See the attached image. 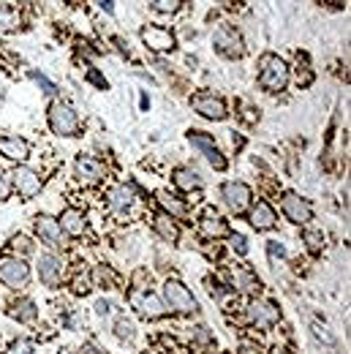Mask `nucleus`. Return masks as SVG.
Instances as JSON below:
<instances>
[{
	"label": "nucleus",
	"mask_w": 351,
	"mask_h": 354,
	"mask_svg": "<svg viewBox=\"0 0 351 354\" xmlns=\"http://www.w3.org/2000/svg\"><path fill=\"white\" fill-rule=\"evenodd\" d=\"M30 80H33L39 88H44V93H49V95H55V93H57V85H55V82H49L44 74H39V71H30Z\"/></svg>",
	"instance_id": "34"
},
{
	"label": "nucleus",
	"mask_w": 351,
	"mask_h": 354,
	"mask_svg": "<svg viewBox=\"0 0 351 354\" xmlns=\"http://www.w3.org/2000/svg\"><path fill=\"white\" fill-rule=\"evenodd\" d=\"M98 6H101L104 11H109V14L115 11V0H98Z\"/></svg>",
	"instance_id": "40"
},
{
	"label": "nucleus",
	"mask_w": 351,
	"mask_h": 354,
	"mask_svg": "<svg viewBox=\"0 0 351 354\" xmlns=\"http://www.w3.org/2000/svg\"><path fill=\"white\" fill-rule=\"evenodd\" d=\"M155 199H158V205L164 207V213H167V216H172V218H182V216L188 213V207L177 199L175 194H169V191H158V194H155Z\"/></svg>",
	"instance_id": "26"
},
{
	"label": "nucleus",
	"mask_w": 351,
	"mask_h": 354,
	"mask_svg": "<svg viewBox=\"0 0 351 354\" xmlns=\"http://www.w3.org/2000/svg\"><path fill=\"white\" fill-rule=\"evenodd\" d=\"M11 191H14V185H11V175H6V172L0 169V202H6V199L11 196Z\"/></svg>",
	"instance_id": "35"
},
{
	"label": "nucleus",
	"mask_w": 351,
	"mask_h": 354,
	"mask_svg": "<svg viewBox=\"0 0 351 354\" xmlns=\"http://www.w3.org/2000/svg\"><path fill=\"white\" fill-rule=\"evenodd\" d=\"M272 354H294V352H292L289 346H275V349H272Z\"/></svg>",
	"instance_id": "42"
},
{
	"label": "nucleus",
	"mask_w": 351,
	"mask_h": 354,
	"mask_svg": "<svg viewBox=\"0 0 351 354\" xmlns=\"http://www.w3.org/2000/svg\"><path fill=\"white\" fill-rule=\"evenodd\" d=\"M172 180H175L177 191H185V194H191V191H199V188L205 185L202 175H199L196 169H191V167H177L175 175H172Z\"/></svg>",
	"instance_id": "21"
},
{
	"label": "nucleus",
	"mask_w": 351,
	"mask_h": 354,
	"mask_svg": "<svg viewBox=\"0 0 351 354\" xmlns=\"http://www.w3.org/2000/svg\"><path fill=\"white\" fill-rule=\"evenodd\" d=\"M188 142L193 145V150H199V153L207 158V164H210L213 169H218V172L226 169V158H223V153L218 150L216 139H213L207 131H196V129H191V131H188Z\"/></svg>",
	"instance_id": "7"
},
{
	"label": "nucleus",
	"mask_w": 351,
	"mask_h": 354,
	"mask_svg": "<svg viewBox=\"0 0 351 354\" xmlns=\"http://www.w3.org/2000/svg\"><path fill=\"white\" fill-rule=\"evenodd\" d=\"M0 156L3 158H8V161H17V164H22L28 156H30V145H28V139H22V136H0Z\"/></svg>",
	"instance_id": "17"
},
{
	"label": "nucleus",
	"mask_w": 351,
	"mask_h": 354,
	"mask_svg": "<svg viewBox=\"0 0 351 354\" xmlns=\"http://www.w3.org/2000/svg\"><path fill=\"white\" fill-rule=\"evenodd\" d=\"M240 354H262V352H259V349H256L254 344H245V346L240 349Z\"/></svg>",
	"instance_id": "41"
},
{
	"label": "nucleus",
	"mask_w": 351,
	"mask_h": 354,
	"mask_svg": "<svg viewBox=\"0 0 351 354\" xmlns=\"http://www.w3.org/2000/svg\"><path fill=\"white\" fill-rule=\"evenodd\" d=\"M39 278H41L44 286H52V289L60 286L63 278H66V262L57 254H52V251L41 254V259H39Z\"/></svg>",
	"instance_id": "12"
},
{
	"label": "nucleus",
	"mask_w": 351,
	"mask_h": 354,
	"mask_svg": "<svg viewBox=\"0 0 351 354\" xmlns=\"http://www.w3.org/2000/svg\"><path fill=\"white\" fill-rule=\"evenodd\" d=\"M213 46L218 49V55L229 57V60H237L245 55V44H243V36L237 33V28L231 25H220L218 30L213 33Z\"/></svg>",
	"instance_id": "5"
},
{
	"label": "nucleus",
	"mask_w": 351,
	"mask_h": 354,
	"mask_svg": "<svg viewBox=\"0 0 351 354\" xmlns=\"http://www.w3.org/2000/svg\"><path fill=\"white\" fill-rule=\"evenodd\" d=\"M164 306H167V310L180 313V316H196L199 313V303H196L193 292L177 278H169L164 283Z\"/></svg>",
	"instance_id": "2"
},
{
	"label": "nucleus",
	"mask_w": 351,
	"mask_h": 354,
	"mask_svg": "<svg viewBox=\"0 0 351 354\" xmlns=\"http://www.w3.org/2000/svg\"><path fill=\"white\" fill-rule=\"evenodd\" d=\"M57 223H60L63 234H68V237H82V234H85V229H88L85 213H79V210H74V207L63 210V216L57 218Z\"/></svg>",
	"instance_id": "20"
},
{
	"label": "nucleus",
	"mask_w": 351,
	"mask_h": 354,
	"mask_svg": "<svg viewBox=\"0 0 351 354\" xmlns=\"http://www.w3.org/2000/svg\"><path fill=\"white\" fill-rule=\"evenodd\" d=\"M6 354H33V344L25 341V338H17V341H11V346H8Z\"/></svg>",
	"instance_id": "33"
},
{
	"label": "nucleus",
	"mask_w": 351,
	"mask_h": 354,
	"mask_svg": "<svg viewBox=\"0 0 351 354\" xmlns=\"http://www.w3.org/2000/svg\"><path fill=\"white\" fill-rule=\"evenodd\" d=\"M49 129L57 136H79V115L66 104V101H52L49 104Z\"/></svg>",
	"instance_id": "3"
},
{
	"label": "nucleus",
	"mask_w": 351,
	"mask_h": 354,
	"mask_svg": "<svg viewBox=\"0 0 351 354\" xmlns=\"http://www.w3.org/2000/svg\"><path fill=\"white\" fill-rule=\"evenodd\" d=\"M131 303H133V308L139 310L144 319H150V322H158V319L167 316V306H164L153 292H133Z\"/></svg>",
	"instance_id": "14"
},
{
	"label": "nucleus",
	"mask_w": 351,
	"mask_h": 354,
	"mask_svg": "<svg viewBox=\"0 0 351 354\" xmlns=\"http://www.w3.org/2000/svg\"><path fill=\"white\" fill-rule=\"evenodd\" d=\"M281 210H283V216H286L289 221L297 223V226H305L307 221H313V207H310V202L303 199L300 194H294V191H283V194H281Z\"/></svg>",
	"instance_id": "6"
},
{
	"label": "nucleus",
	"mask_w": 351,
	"mask_h": 354,
	"mask_svg": "<svg viewBox=\"0 0 351 354\" xmlns=\"http://www.w3.org/2000/svg\"><path fill=\"white\" fill-rule=\"evenodd\" d=\"M191 106H193V112H199L202 118H207V120H223L226 118V104H223V98H218L216 93H196V95H191Z\"/></svg>",
	"instance_id": "11"
},
{
	"label": "nucleus",
	"mask_w": 351,
	"mask_h": 354,
	"mask_svg": "<svg viewBox=\"0 0 351 354\" xmlns=\"http://www.w3.org/2000/svg\"><path fill=\"white\" fill-rule=\"evenodd\" d=\"M95 308H98V313H109V308H112V306H109V303H98Z\"/></svg>",
	"instance_id": "43"
},
{
	"label": "nucleus",
	"mask_w": 351,
	"mask_h": 354,
	"mask_svg": "<svg viewBox=\"0 0 351 354\" xmlns=\"http://www.w3.org/2000/svg\"><path fill=\"white\" fill-rule=\"evenodd\" d=\"M0 281L11 289H19L30 281V267L25 265V259L17 257H3L0 259Z\"/></svg>",
	"instance_id": "10"
},
{
	"label": "nucleus",
	"mask_w": 351,
	"mask_h": 354,
	"mask_svg": "<svg viewBox=\"0 0 351 354\" xmlns=\"http://www.w3.org/2000/svg\"><path fill=\"white\" fill-rule=\"evenodd\" d=\"M133 205H136V191H133V185L123 183V185H115V188H112V194H109V207H112V213L126 216V213L133 210Z\"/></svg>",
	"instance_id": "16"
},
{
	"label": "nucleus",
	"mask_w": 351,
	"mask_h": 354,
	"mask_svg": "<svg viewBox=\"0 0 351 354\" xmlns=\"http://www.w3.org/2000/svg\"><path fill=\"white\" fill-rule=\"evenodd\" d=\"M8 316H11V319H19V322H36L39 310H36V303H33V300L22 297V300H14V303L8 306Z\"/></svg>",
	"instance_id": "25"
},
{
	"label": "nucleus",
	"mask_w": 351,
	"mask_h": 354,
	"mask_svg": "<svg viewBox=\"0 0 351 354\" xmlns=\"http://www.w3.org/2000/svg\"><path fill=\"white\" fill-rule=\"evenodd\" d=\"M234 281H237L240 292H245V295H251V297H256V295L262 292V281H259L251 270H245V267H237V270H234Z\"/></svg>",
	"instance_id": "24"
},
{
	"label": "nucleus",
	"mask_w": 351,
	"mask_h": 354,
	"mask_svg": "<svg viewBox=\"0 0 351 354\" xmlns=\"http://www.w3.org/2000/svg\"><path fill=\"white\" fill-rule=\"evenodd\" d=\"M199 232H202L205 237H210V240H218V237H226V234H229V223L223 221L218 213L207 210V213L202 216V221H199Z\"/></svg>",
	"instance_id": "22"
},
{
	"label": "nucleus",
	"mask_w": 351,
	"mask_h": 354,
	"mask_svg": "<svg viewBox=\"0 0 351 354\" xmlns=\"http://www.w3.org/2000/svg\"><path fill=\"white\" fill-rule=\"evenodd\" d=\"M11 185L14 191L22 196V199H33L36 194H41V185H44V177L39 175L36 169L19 164L14 172H11Z\"/></svg>",
	"instance_id": "8"
},
{
	"label": "nucleus",
	"mask_w": 351,
	"mask_h": 354,
	"mask_svg": "<svg viewBox=\"0 0 351 354\" xmlns=\"http://www.w3.org/2000/svg\"><path fill=\"white\" fill-rule=\"evenodd\" d=\"M313 333H316V338L319 341H327V344H335V338L327 333V327H321V324H313Z\"/></svg>",
	"instance_id": "38"
},
{
	"label": "nucleus",
	"mask_w": 351,
	"mask_h": 354,
	"mask_svg": "<svg viewBox=\"0 0 351 354\" xmlns=\"http://www.w3.org/2000/svg\"><path fill=\"white\" fill-rule=\"evenodd\" d=\"M303 243H305V248L310 251V254H321L324 251V234L321 232H316V229H305L303 232Z\"/></svg>",
	"instance_id": "27"
},
{
	"label": "nucleus",
	"mask_w": 351,
	"mask_h": 354,
	"mask_svg": "<svg viewBox=\"0 0 351 354\" xmlns=\"http://www.w3.org/2000/svg\"><path fill=\"white\" fill-rule=\"evenodd\" d=\"M74 172H77V177L82 183L93 185V183H101L104 180V164L95 161V158H90V156H79L77 164H74Z\"/></svg>",
	"instance_id": "19"
},
{
	"label": "nucleus",
	"mask_w": 351,
	"mask_h": 354,
	"mask_svg": "<svg viewBox=\"0 0 351 354\" xmlns=\"http://www.w3.org/2000/svg\"><path fill=\"white\" fill-rule=\"evenodd\" d=\"M17 28H19V14L11 6H0V30L8 33V30H17Z\"/></svg>",
	"instance_id": "28"
},
{
	"label": "nucleus",
	"mask_w": 351,
	"mask_h": 354,
	"mask_svg": "<svg viewBox=\"0 0 351 354\" xmlns=\"http://www.w3.org/2000/svg\"><path fill=\"white\" fill-rule=\"evenodd\" d=\"M153 229H155V234H158L161 240H167V243H172V245L180 240V226H177L175 218L167 216V213H158V216L153 218Z\"/></svg>",
	"instance_id": "23"
},
{
	"label": "nucleus",
	"mask_w": 351,
	"mask_h": 354,
	"mask_svg": "<svg viewBox=\"0 0 351 354\" xmlns=\"http://www.w3.org/2000/svg\"><path fill=\"white\" fill-rule=\"evenodd\" d=\"M231 248H234L240 257H245V254H248V240H245L243 234H231Z\"/></svg>",
	"instance_id": "36"
},
{
	"label": "nucleus",
	"mask_w": 351,
	"mask_h": 354,
	"mask_svg": "<svg viewBox=\"0 0 351 354\" xmlns=\"http://www.w3.org/2000/svg\"><path fill=\"white\" fill-rule=\"evenodd\" d=\"M248 322L254 327H259V330H269V327H275L281 322V308L275 303H269V300L254 297L248 303Z\"/></svg>",
	"instance_id": "9"
},
{
	"label": "nucleus",
	"mask_w": 351,
	"mask_h": 354,
	"mask_svg": "<svg viewBox=\"0 0 351 354\" xmlns=\"http://www.w3.org/2000/svg\"><path fill=\"white\" fill-rule=\"evenodd\" d=\"M115 335L123 338V341H131L133 335H136L133 322H129V319H117V324H115Z\"/></svg>",
	"instance_id": "30"
},
{
	"label": "nucleus",
	"mask_w": 351,
	"mask_h": 354,
	"mask_svg": "<svg viewBox=\"0 0 351 354\" xmlns=\"http://www.w3.org/2000/svg\"><path fill=\"white\" fill-rule=\"evenodd\" d=\"M11 245H14V251H17V254H19V251H22V254H30V251H33V245H30L25 237H14V240H11Z\"/></svg>",
	"instance_id": "37"
},
{
	"label": "nucleus",
	"mask_w": 351,
	"mask_h": 354,
	"mask_svg": "<svg viewBox=\"0 0 351 354\" xmlns=\"http://www.w3.org/2000/svg\"><path fill=\"white\" fill-rule=\"evenodd\" d=\"M259 85L267 93H281L289 85V66L286 60H281L278 55L267 52L259 57Z\"/></svg>",
	"instance_id": "1"
},
{
	"label": "nucleus",
	"mask_w": 351,
	"mask_h": 354,
	"mask_svg": "<svg viewBox=\"0 0 351 354\" xmlns=\"http://www.w3.org/2000/svg\"><path fill=\"white\" fill-rule=\"evenodd\" d=\"M88 80L93 82V85H98L101 90H106V80H101V74H98L95 68H90V71H88Z\"/></svg>",
	"instance_id": "39"
},
{
	"label": "nucleus",
	"mask_w": 351,
	"mask_h": 354,
	"mask_svg": "<svg viewBox=\"0 0 351 354\" xmlns=\"http://www.w3.org/2000/svg\"><path fill=\"white\" fill-rule=\"evenodd\" d=\"M33 226H36L39 240L46 243L49 248H66V234H63L57 218H52V216H36Z\"/></svg>",
	"instance_id": "13"
},
{
	"label": "nucleus",
	"mask_w": 351,
	"mask_h": 354,
	"mask_svg": "<svg viewBox=\"0 0 351 354\" xmlns=\"http://www.w3.org/2000/svg\"><path fill=\"white\" fill-rule=\"evenodd\" d=\"M142 41H144L147 49H153V52H169V49H175V36L167 28H161V25L142 28Z\"/></svg>",
	"instance_id": "15"
},
{
	"label": "nucleus",
	"mask_w": 351,
	"mask_h": 354,
	"mask_svg": "<svg viewBox=\"0 0 351 354\" xmlns=\"http://www.w3.org/2000/svg\"><path fill=\"white\" fill-rule=\"evenodd\" d=\"M90 289H93L90 275H82V272H79V275L74 278V295H79V297H82V295H90Z\"/></svg>",
	"instance_id": "32"
},
{
	"label": "nucleus",
	"mask_w": 351,
	"mask_h": 354,
	"mask_svg": "<svg viewBox=\"0 0 351 354\" xmlns=\"http://www.w3.org/2000/svg\"><path fill=\"white\" fill-rule=\"evenodd\" d=\"M248 221H251V226H254L256 232H269V229H275L278 216H275V210L269 207V202H256V205L248 207Z\"/></svg>",
	"instance_id": "18"
},
{
	"label": "nucleus",
	"mask_w": 351,
	"mask_h": 354,
	"mask_svg": "<svg viewBox=\"0 0 351 354\" xmlns=\"http://www.w3.org/2000/svg\"><path fill=\"white\" fill-rule=\"evenodd\" d=\"M180 3H182V0H150V6H153L158 14H175V11H180Z\"/></svg>",
	"instance_id": "31"
},
{
	"label": "nucleus",
	"mask_w": 351,
	"mask_h": 354,
	"mask_svg": "<svg viewBox=\"0 0 351 354\" xmlns=\"http://www.w3.org/2000/svg\"><path fill=\"white\" fill-rule=\"evenodd\" d=\"M220 199H223V205H226L234 216H243V213H248L254 194H251V188H248L245 183H240V180H229V183L220 185Z\"/></svg>",
	"instance_id": "4"
},
{
	"label": "nucleus",
	"mask_w": 351,
	"mask_h": 354,
	"mask_svg": "<svg viewBox=\"0 0 351 354\" xmlns=\"http://www.w3.org/2000/svg\"><path fill=\"white\" fill-rule=\"evenodd\" d=\"M267 257H269L272 267H278L283 259H286V248H283L278 240H269V243H267Z\"/></svg>",
	"instance_id": "29"
}]
</instances>
